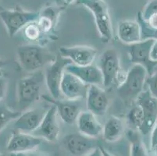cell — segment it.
I'll return each instance as SVG.
<instances>
[{"mask_svg":"<svg viewBox=\"0 0 157 156\" xmlns=\"http://www.w3.org/2000/svg\"><path fill=\"white\" fill-rule=\"evenodd\" d=\"M17 55L21 67L28 72H36L52 63L56 55L43 45L37 44L21 45L17 48Z\"/></svg>","mask_w":157,"mask_h":156,"instance_id":"6da1fadb","label":"cell"},{"mask_svg":"<svg viewBox=\"0 0 157 156\" xmlns=\"http://www.w3.org/2000/svg\"><path fill=\"white\" fill-rule=\"evenodd\" d=\"M45 76L41 71L32 73L31 75L23 77L17 84L18 106L21 112L28 110L31 105L40 99Z\"/></svg>","mask_w":157,"mask_h":156,"instance_id":"7a4b0ae2","label":"cell"},{"mask_svg":"<svg viewBox=\"0 0 157 156\" xmlns=\"http://www.w3.org/2000/svg\"><path fill=\"white\" fill-rule=\"evenodd\" d=\"M147 76L146 69L142 66L135 64L131 67L117 88L118 94L121 99L124 101L136 99L144 91Z\"/></svg>","mask_w":157,"mask_h":156,"instance_id":"3957f363","label":"cell"},{"mask_svg":"<svg viewBox=\"0 0 157 156\" xmlns=\"http://www.w3.org/2000/svg\"><path fill=\"white\" fill-rule=\"evenodd\" d=\"M79 3L92 13L102 41L108 43L113 38V28L108 6L104 0H79Z\"/></svg>","mask_w":157,"mask_h":156,"instance_id":"277c9868","label":"cell"},{"mask_svg":"<svg viewBox=\"0 0 157 156\" xmlns=\"http://www.w3.org/2000/svg\"><path fill=\"white\" fill-rule=\"evenodd\" d=\"M39 13L26 11L21 9L2 10L0 11V19L3 23L7 33L13 38L28 24L38 19Z\"/></svg>","mask_w":157,"mask_h":156,"instance_id":"5b68a950","label":"cell"},{"mask_svg":"<svg viewBox=\"0 0 157 156\" xmlns=\"http://www.w3.org/2000/svg\"><path fill=\"white\" fill-rule=\"evenodd\" d=\"M72 63L60 55H56L52 63L47 66L45 70V83L50 95L56 99L62 98L60 92V84L63 79L66 67Z\"/></svg>","mask_w":157,"mask_h":156,"instance_id":"8992f818","label":"cell"},{"mask_svg":"<svg viewBox=\"0 0 157 156\" xmlns=\"http://www.w3.org/2000/svg\"><path fill=\"white\" fill-rule=\"evenodd\" d=\"M155 40L147 39L129 45L130 60L134 64H138L146 69L148 75H151L155 70L157 62L151 59L150 52L152 45Z\"/></svg>","mask_w":157,"mask_h":156,"instance_id":"52a82bcc","label":"cell"},{"mask_svg":"<svg viewBox=\"0 0 157 156\" xmlns=\"http://www.w3.org/2000/svg\"><path fill=\"white\" fill-rule=\"evenodd\" d=\"M137 105L142 108L144 114V124L139 133L147 135L152 131L157 122V99L152 97L148 90L142 91L136 98Z\"/></svg>","mask_w":157,"mask_h":156,"instance_id":"ba28073f","label":"cell"},{"mask_svg":"<svg viewBox=\"0 0 157 156\" xmlns=\"http://www.w3.org/2000/svg\"><path fill=\"white\" fill-rule=\"evenodd\" d=\"M98 67L102 75V85L109 88L120 73V58L117 51L113 48L105 50L100 56Z\"/></svg>","mask_w":157,"mask_h":156,"instance_id":"9c48e42d","label":"cell"},{"mask_svg":"<svg viewBox=\"0 0 157 156\" xmlns=\"http://www.w3.org/2000/svg\"><path fill=\"white\" fill-rule=\"evenodd\" d=\"M94 139L81 133H74L66 135L63 139L62 144L73 156H83L98 147Z\"/></svg>","mask_w":157,"mask_h":156,"instance_id":"30bf717a","label":"cell"},{"mask_svg":"<svg viewBox=\"0 0 157 156\" xmlns=\"http://www.w3.org/2000/svg\"><path fill=\"white\" fill-rule=\"evenodd\" d=\"M88 85L74 74L64 72L60 84V92L63 98L72 101H81L86 98Z\"/></svg>","mask_w":157,"mask_h":156,"instance_id":"8fae6325","label":"cell"},{"mask_svg":"<svg viewBox=\"0 0 157 156\" xmlns=\"http://www.w3.org/2000/svg\"><path fill=\"white\" fill-rule=\"evenodd\" d=\"M45 101L52 104L56 108L57 115L60 117L61 120L66 124L72 125L76 123L77 118L81 112V105L79 101L60 98L56 99L50 95L43 94L41 96Z\"/></svg>","mask_w":157,"mask_h":156,"instance_id":"7c38bea8","label":"cell"},{"mask_svg":"<svg viewBox=\"0 0 157 156\" xmlns=\"http://www.w3.org/2000/svg\"><path fill=\"white\" fill-rule=\"evenodd\" d=\"M42 138L21 131H16L12 134L7 143L6 150L13 154H22L35 151L42 144Z\"/></svg>","mask_w":157,"mask_h":156,"instance_id":"4fadbf2b","label":"cell"},{"mask_svg":"<svg viewBox=\"0 0 157 156\" xmlns=\"http://www.w3.org/2000/svg\"><path fill=\"white\" fill-rule=\"evenodd\" d=\"M98 51L95 48L85 45L60 47L59 54L62 57L67 59L76 66H88L93 64L96 58Z\"/></svg>","mask_w":157,"mask_h":156,"instance_id":"5bb4252c","label":"cell"},{"mask_svg":"<svg viewBox=\"0 0 157 156\" xmlns=\"http://www.w3.org/2000/svg\"><path fill=\"white\" fill-rule=\"evenodd\" d=\"M57 116L56 108L52 105L47 110L39 127L32 133L33 135L46 140L47 141L57 140L59 134V126Z\"/></svg>","mask_w":157,"mask_h":156,"instance_id":"9a60e30c","label":"cell"},{"mask_svg":"<svg viewBox=\"0 0 157 156\" xmlns=\"http://www.w3.org/2000/svg\"><path fill=\"white\" fill-rule=\"evenodd\" d=\"M88 110L95 116H103L109 107V98L105 90L98 85H88L86 94Z\"/></svg>","mask_w":157,"mask_h":156,"instance_id":"2e32d148","label":"cell"},{"mask_svg":"<svg viewBox=\"0 0 157 156\" xmlns=\"http://www.w3.org/2000/svg\"><path fill=\"white\" fill-rule=\"evenodd\" d=\"M47 110L46 108H35L22 112L15 120L14 127L21 132L32 134L39 127Z\"/></svg>","mask_w":157,"mask_h":156,"instance_id":"e0dca14e","label":"cell"},{"mask_svg":"<svg viewBox=\"0 0 157 156\" xmlns=\"http://www.w3.org/2000/svg\"><path fill=\"white\" fill-rule=\"evenodd\" d=\"M65 70L76 76L87 85L99 86L102 84V75L100 69L93 64L76 66L71 63L66 67Z\"/></svg>","mask_w":157,"mask_h":156,"instance_id":"ac0fdd59","label":"cell"},{"mask_svg":"<svg viewBox=\"0 0 157 156\" xmlns=\"http://www.w3.org/2000/svg\"><path fill=\"white\" fill-rule=\"evenodd\" d=\"M79 133L91 138H96L102 134V127L96 116L88 111H81L76 120Z\"/></svg>","mask_w":157,"mask_h":156,"instance_id":"d6986e66","label":"cell"},{"mask_svg":"<svg viewBox=\"0 0 157 156\" xmlns=\"http://www.w3.org/2000/svg\"><path fill=\"white\" fill-rule=\"evenodd\" d=\"M117 36L121 42L128 45L142 41L141 28L137 21H121L118 24Z\"/></svg>","mask_w":157,"mask_h":156,"instance_id":"ffe728a7","label":"cell"},{"mask_svg":"<svg viewBox=\"0 0 157 156\" xmlns=\"http://www.w3.org/2000/svg\"><path fill=\"white\" fill-rule=\"evenodd\" d=\"M125 132L124 122L119 117L111 116L102 128L103 138L108 142H116Z\"/></svg>","mask_w":157,"mask_h":156,"instance_id":"44dd1931","label":"cell"},{"mask_svg":"<svg viewBox=\"0 0 157 156\" xmlns=\"http://www.w3.org/2000/svg\"><path fill=\"white\" fill-rule=\"evenodd\" d=\"M60 9L54 6H49L44 9L38 15L37 23L39 26L42 34H48L56 25Z\"/></svg>","mask_w":157,"mask_h":156,"instance_id":"7402d4cb","label":"cell"},{"mask_svg":"<svg viewBox=\"0 0 157 156\" xmlns=\"http://www.w3.org/2000/svg\"><path fill=\"white\" fill-rule=\"evenodd\" d=\"M139 134L138 131L131 129L127 131V137L130 142V155L148 156L146 147Z\"/></svg>","mask_w":157,"mask_h":156,"instance_id":"603a6c76","label":"cell"},{"mask_svg":"<svg viewBox=\"0 0 157 156\" xmlns=\"http://www.w3.org/2000/svg\"><path fill=\"white\" fill-rule=\"evenodd\" d=\"M144 114L142 108L138 105L133 106L127 115V124L130 129L139 132L144 124Z\"/></svg>","mask_w":157,"mask_h":156,"instance_id":"cb8c5ba5","label":"cell"},{"mask_svg":"<svg viewBox=\"0 0 157 156\" xmlns=\"http://www.w3.org/2000/svg\"><path fill=\"white\" fill-rule=\"evenodd\" d=\"M21 111L12 110L3 101H0V132L6 127L11 121L16 120L21 116Z\"/></svg>","mask_w":157,"mask_h":156,"instance_id":"d4e9b609","label":"cell"},{"mask_svg":"<svg viewBox=\"0 0 157 156\" xmlns=\"http://www.w3.org/2000/svg\"><path fill=\"white\" fill-rule=\"evenodd\" d=\"M23 32H24L25 38L31 41H38L43 35L37 21H34V22L28 24L23 29Z\"/></svg>","mask_w":157,"mask_h":156,"instance_id":"484cf974","label":"cell"},{"mask_svg":"<svg viewBox=\"0 0 157 156\" xmlns=\"http://www.w3.org/2000/svg\"><path fill=\"white\" fill-rule=\"evenodd\" d=\"M145 84H148V91L152 94V97L157 99V70H155L154 73L146 79Z\"/></svg>","mask_w":157,"mask_h":156,"instance_id":"4316f807","label":"cell"},{"mask_svg":"<svg viewBox=\"0 0 157 156\" xmlns=\"http://www.w3.org/2000/svg\"><path fill=\"white\" fill-rule=\"evenodd\" d=\"M153 13H157V0L149 1L144 8L143 12H142V17L145 20Z\"/></svg>","mask_w":157,"mask_h":156,"instance_id":"83f0119b","label":"cell"},{"mask_svg":"<svg viewBox=\"0 0 157 156\" xmlns=\"http://www.w3.org/2000/svg\"><path fill=\"white\" fill-rule=\"evenodd\" d=\"M7 89V81L5 77H0V101L3 99Z\"/></svg>","mask_w":157,"mask_h":156,"instance_id":"f1b7e54d","label":"cell"},{"mask_svg":"<svg viewBox=\"0 0 157 156\" xmlns=\"http://www.w3.org/2000/svg\"><path fill=\"white\" fill-rule=\"evenodd\" d=\"M151 150L157 146V122L151 131V139H150Z\"/></svg>","mask_w":157,"mask_h":156,"instance_id":"f546056e","label":"cell"},{"mask_svg":"<svg viewBox=\"0 0 157 156\" xmlns=\"http://www.w3.org/2000/svg\"><path fill=\"white\" fill-rule=\"evenodd\" d=\"M145 21H146L148 25L150 26L151 28L157 31V13H153L150 15L145 20Z\"/></svg>","mask_w":157,"mask_h":156,"instance_id":"4dcf8cb0","label":"cell"},{"mask_svg":"<svg viewBox=\"0 0 157 156\" xmlns=\"http://www.w3.org/2000/svg\"><path fill=\"white\" fill-rule=\"evenodd\" d=\"M150 57L152 61L157 62V40L154 41L153 45H152L150 52Z\"/></svg>","mask_w":157,"mask_h":156,"instance_id":"1f68e13d","label":"cell"},{"mask_svg":"<svg viewBox=\"0 0 157 156\" xmlns=\"http://www.w3.org/2000/svg\"><path fill=\"white\" fill-rule=\"evenodd\" d=\"M86 156H102V151H101L99 146L97 147L96 148H95L94 150H92V151H91V152L88 153Z\"/></svg>","mask_w":157,"mask_h":156,"instance_id":"d6a6232c","label":"cell"},{"mask_svg":"<svg viewBox=\"0 0 157 156\" xmlns=\"http://www.w3.org/2000/svg\"><path fill=\"white\" fill-rule=\"evenodd\" d=\"M99 148H100L101 151H102V156H113V155H112V154H111L109 151H106V150H105V148L102 147V146H99Z\"/></svg>","mask_w":157,"mask_h":156,"instance_id":"836d02e7","label":"cell"},{"mask_svg":"<svg viewBox=\"0 0 157 156\" xmlns=\"http://www.w3.org/2000/svg\"><path fill=\"white\" fill-rule=\"evenodd\" d=\"M8 63H9L8 60L3 59H0V70L3 68L4 67H6Z\"/></svg>","mask_w":157,"mask_h":156,"instance_id":"e575fe53","label":"cell"},{"mask_svg":"<svg viewBox=\"0 0 157 156\" xmlns=\"http://www.w3.org/2000/svg\"><path fill=\"white\" fill-rule=\"evenodd\" d=\"M63 2H65V3H67V4H68V5H70V4H72L73 2H74V1H75V0H63Z\"/></svg>","mask_w":157,"mask_h":156,"instance_id":"d590c367","label":"cell"},{"mask_svg":"<svg viewBox=\"0 0 157 156\" xmlns=\"http://www.w3.org/2000/svg\"><path fill=\"white\" fill-rule=\"evenodd\" d=\"M152 151H153L154 154H155V156H157V146H155V148H152Z\"/></svg>","mask_w":157,"mask_h":156,"instance_id":"8d00e7d4","label":"cell"},{"mask_svg":"<svg viewBox=\"0 0 157 156\" xmlns=\"http://www.w3.org/2000/svg\"><path fill=\"white\" fill-rule=\"evenodd\" d=\"M2 10H3V8H2V7L1 6V5H0V11H2Z\"/></svg>","mask_w":157,"mask_h":156,"instance_id":"74e56055","label":"cell"},{"mask_svg":"<svg viewBox=\"0 0 157 156\" xmlns=\"http://www.w3.org/2000/svg\"><path fill=\"white\" fill-rule=\"evenodd\" d=\"M0 156H6L4 154H0Z\"/></svg>","mask_w":157,"mask_h":156,"instance_id":"f35d334b","label":"cell"}]
</instances>
